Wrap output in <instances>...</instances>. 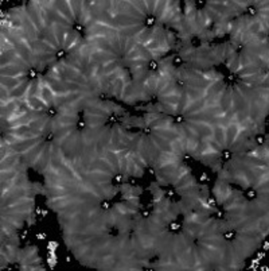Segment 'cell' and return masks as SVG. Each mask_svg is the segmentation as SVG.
<instances>
[{"mask_svg": "<svg viewBox=\"0 0 269 271\" xmlns=\"http://www.w3.org/2000/svg\"><path fill=\"white\" fill-rule=\"evenodd\" d=\"M55 136H57V135H55V132H54V130H48L47 128L43 132V139H44V142H46V143H51L54 139H55Z\"/></svg>", "mask_w": 269, "mask_h": 271, "instance_id": "5", "label": "cell"}, {"mask_svg": "<svg viewBox=\"0 0 269 271\" xmlns=\"http://www.w3.org/2000/svg\"><path fill=\"white\" fill-rule=\"evenodd\" d=\"M209 175H207V173H202L200 175H199V183H205V182H209Z\"/></svg>", "mask_w": 269, "mask_h": 271, "instance_id": "18", "label": "cell"}, {"mask_svg": "<svg viewBox=\"0 0 269 271\" xmlns=\"http://www.w3.org/2000/svg\"><path fill=\"white\" fill-rule=\"evenodd\" d=\"M175 196H176V193H175V190H174V189H168V190L165 192V194H164L165 200H168V201H174Z\"/></svg>", "mask_w": 269, "mask_h": 271, "instance_id": "14", "label": "cell"}, {"mask_svg": "<svg viewBox=\"0 0 269 271\" xmlns=\"http://www.w3.org/2000/svg\"><path fill=\"white\" fill-rule=\"evenodd\" d=\"M66 57H67V51L65 50V49L59 47V49H57L55 50V60L57 61H62V60H65Z\"/></svg>", "mask_w": 269, "mask_h": 271, "instance_id": "10", "label": "cell"}, {"mask_svg": "<svg viewBox=\"0 0 269 271\" xmlns=\"http://www.w3.org/2000/svg\"><path fill=\"white\" fill-rule=\"evenodd\" d=\"M174 121L176 124H185L186 119H185V116H183V115H175L174 116Z\"/></svg>", "mask_w": 269, "mask_h": 271, "instance_id": "17", "label": "cell"}, {"mask_svg": "<svg viewBox=\"0 0 269 271\" xmlns=\"http://www.w3.org/2000/svg\"><path fill=\"white\" fill-rule=\"evenodd\" d=\"M35 215H37V216H42V209H40V208H35Z\"/></svg>", "mask_w": 269, "mask_h": 271, "instance_id": "21", "label": "cell"}, {"mask_svg": "<svg viewBox=\"0 0 269 271\" xmlns=\"http://www.w3.org/2000/svg\"><path fill=\"white\" fill-rule=\"evenodd\" d=\"M125 181V177H124V174H121V173H117L114 175L113 178H112V185L113 186H117V185H121Z\"/></svg>", "mask_w": 269, "mask_h": 271, "instance_id": "9", "label": "cell"}, {"mask_svg": "<svg viewBox=\"0 0 269 271\" xmlns=\"http://www.w3.org/2000/svg\"><path fill=\"white\" fill-rule=\"evenodd\" d=\"M100 208H101V210H102V212H108V210H110V209H112V204H110V201L108 200V198H101V200H100Z\"/></svg>", "mask_w": 269, "mask_h": 271, "instance_id": "8", "label": "cell"}, {"mask_svg": "<svg viewBox=\"0 0 269 271\" xmlns=\"http://www.w3.org/2000/svg\"><path fill=\"white\" fill-rule=\"evenodd\" d=\"M264 250H268V243H266V242L264 243Z\"/></svg>", "mask_w": 269, "mask_h": 271, "instance_id": "23", "label": "cell"}, {"mask_svg": "<svg viewBox=\"0 0 269 271\" xmlns=\"http://www.w3.org/2000/svg\"><path fill=\"white\" fill-rule=\"evenodd\" d=\"M180 228H182V224L179 223V221H171V223L168 224L170 232H178V231H180Z\"/></svg>", "mask_w": 269, "mask_h": 271, "instance_id": "11", "label": "cell"}, {"mask_svg": "<svg viewBox=\"0 0 269 271\" xmlns=\"http://www.w3.org/2000/svg\"><path fill=\"white\" fill-rule=\"evenodd\" d=\"M206 204H207L209 208H211V209H215V208H217V205H218L217 198L213 197V196H207V197H206Z\"/></svg>", "mask_w": 269, "mask_h": 271, "instance_id": "12", "label": "cell"}, {"mask_svg": "<svg viewBox=\"0 0 269 271\" xmlns=\"http://www.w3.org/2000/svg\"><path fill=\"white\" fill-rule=\"evenodd\" d=\"M237 236H238V232H237L234 228H229V229H225V231L222 232V237L225 239L226 242H233V240H236Z\"/></svg>", "mask_w": 269, "mask_h": 271, "instance_id": "1", "label": "cell"}, {"mask_svg": "<svg viewBox=\"0 0 269 271\" xmlns=\"http://www.w3.org/2000/svg\"><path fill=\"white\" fill-rule=\"evenodd\" d=\"M128 185L129 186H134V185H136V179H134V177L128 178Z\"/></svg>", "mask_w": 269, "mask_h": 271, "instance_id": "20", "label": "cell"}, {"mask_svg": "<svg viewBox=\"0 0 269 271\" xmlns=\"http://www.w3.org/2000/svg\"><path fill=\"white\" fill-rule=\"evenodd\" d=\"M147 70L148 72H158L159 70V61H156V60H150L148 61V64H147Z\"/></svg>", "mask_w": 269, "mask_h": 271, "instance_id": "7", "label": "cell"}, {"mask_svg": "<svg viewBox=\"0 0 269 271\" xmlns=\"http://www.w3.org/2000/svg\"><path fill=\"white\" fill-rule=\"evenodd\" d=\"M175 84H176V87H179V88H185L186 87V80L183 77H176L175 78Z\"/></svg>", "mask_w": 269, "mask_h": 271, "instance_id": "16", "label": "cell"}, {"mask_svg": "<svg viewBox=\"0 0 269 271\" xmlns=\"http://www.w3.org/2000/svg\"><path fill=\"white\" fill-rule=\"evenodd\" d=\"M246 10V16L248 18H254L257 15V7L256 4H248V7H245Z\"/></svg>", "mask_w": 269, "mask_h": 271, "instance_id": "6", "label": "cell"}, {"mask_svg": "<svg viewBox=\"0 0 269 271\" xmlns=\"http://www.w3.org/2000/svg\"><path fill=\"white\" fill-rule=\"evenodd\" d=\"M183 64H185V58H183L180 54H176V56H174V57L171 58V65L175 67V69L180 67Z\"/></svg>", "mask_w": 269, "mask_h": 271, "instance_id": "3", "label": "cell"}, {"mask_svg": "<svg viewBox=\"0 0 269 271\" xmlns=\"http://www.w3.org/2000/svg\"><path fill=\"white\" fill-rule=\"evenodd\" d=\"M233 158V151L229 150V148H223L221 151V157H219V159L222 162H230Z\"/></svg>", "mask_w": 269, "mask_h": 271, "instance_id": "4", "label": "cell"}, {"mask_svg": "<svg viewBox=\"0 0 269 271\" xmlns=\"http://www.w3.org/2000/svg\"><path fill=\"white\" fill-rule=\"evenodd\" d=\"M266 143V138L264 135H256V144L257 146H264Z\"/></svg>", "mask_w": 269, "mask_h": 271, "instance_id": "15", "label": "cell"}, {"mask_svg": "<svg viewBox=\"0 0 269 271\" xmlns=\"http://www.w3.org/2000/svg\"><path fill=\"white\" fill-rule=\"evenodd\" d=\"M257 189L256 188H249V189H246L245 190V194H244V197L246 198L248 201H254L256 198H257Z\"/></svg>", "mask_w": 269, "mask_h": 271, "instance_id": "2", "label": "cell"}, {"mask_svg": "<svg viewBox=\"0 0 269 271\" xmlns=\"http://www.w3.org/2000/svg\"><path fill=\"white\" fill-rule=\"evenodd\" d=\"M151 215H152L151 212H150V210H145V209L140 212V216H141V219H150V217H151Z\"/></svg>", "mask_w": 269, "mask_h": 271, "instance_id": "19", "label": "cell"}, {"mask_svg": "<svg viewBox=\"0 0 269 271\" xmlns=\"http://www.w3.org/2000/svg\"><path fill=\"white\" fill-rule=\"evenodd\" d=\"M71 29H73L77 34H81V35H82V34H84V31H85L84 24H82V23H79V22H75V23H73V26H71Z\"/></svg>", "mask_w": 269, "mask_h": 271, "instance_id": "13", "label": "cell"}, {"mask_svg": "<svg viewBox=\"0 0 269 271\" xmlns=\"http://www.w3.org/2000/svg\"><path fill=\"white\" fill-rule=\"evenodd\" d=\"M47 213H48V210H47V209H42V217H46Z\"/></svg>", "mask_w": 269, "mask_h": 271, "instance_id": "22", "label": "cell"}]
</instances>
